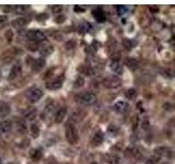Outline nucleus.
Here are the masks:
<instances>
[{"label":"nucleus","mask_w":175,"mask_h":164,"mask_svg":"<svg viewBox=\"0 0 175 164\" xmlns=\"http://www.w3.org/2000/svg\"><path fill=\"white\" fill-rule=\"evenodd\" d=\"M76 100H77V102L81 103L83 105H93L96 102V95L93 92L84 91V92H81L76 95Z\"/></svg>","instance_id":"obj_1"},{"label":"nucleus","mask_w":175,"mask_h":164,"mask_svg":"<svg viewBox=\"0 0 175 164\" xmlns=\"http://www.w3.org/2000/svg\"><path fill=\"white\" fill-rule=\"evenodd\" d=\"M66 139L70 144H77L79 141V132L73 124H67L66 126Z\"/></svg>","instance_id":"obj_2"},{"label":"nucleus","mask_w":175,"mask_h":164,"mask_svg":"<svg viewBox=\"0 0 175 164\" xmlns=\"http://www.w3.org/2000/svg\"><path fill=\"white\" fill-rule=\"evenodd\" d=\"M103 86L106 89L115 90V89H118L121 86V80L117 76H109V77H106L103 80Z\"/></svg>","instance_id":"obj_3"},{"label":"nucleus","mask_w":175,"mask_h":164,"mask_svg":"<svg viewBox=\"0 0 175 164\" xmlns=\"http://www.w3.org/2000/svg\"><path fill=\"white\" fill-rule=\"evenodd\" d=\"M25 36L29 38L31 42H35V43H38V42H43L46 40V35L43 32L38 31V30H30L26 32Z\"/></svg>","instance_id":"obj_4"},{"label":"nucleus","mask_w":175,"mask_h":164,"mask_svg":"<svg viewBox=\"0 0 175 164\" xmlns=\"http://www.w3.org/2000/svg\"><path fill=\"white\" fill-rule=\"evenodd\" d=\"M26 96L29 98V101H31L32 103H35L42 98L43 91L41 89H38V88H34V89H32V90H30L28 92Z\"/></svg>","instance_id":"obj_5"},{"label":"nucleus","mask_w":175,"mask_h":164,"mask_svg":"<svg viewBox=\"0 0 175 164\" xmlns=\"http://www.w3.org/2000/svg\"><path fill=\"white\" fill-rule=\"evenodd\" d=\"M22 74V65L20 62H17V64H14L12 66V68L10 70V74H9V77L8 79L10 81H12L14 79L19 78Z\"/></svg>","instance_id":"obj_6"},{"label":"nucleus","mask_w":175,"mask_h":164,"mask_svg":"<svg viewBox=\"0 0 175 164\" xmlns=\"http://www.w3.org/2000/svg\"><path fill=\"white\" fill-rule=\"evenodd\" d=\"M63 78H57L53 80V81H49L48 83H46V88L48 90H58L63 86Z\"/></svg>","instance_id":"obj_7"},{"label":"nucleus","mask_w":175,"mask_h":164,"mask_svg":"<svg viewBox=\"0 0 175 164\" xmlns=\"http://www.w3.org/2000/svg\"><path fill=\"white\" fill-rule=\"evenodd\" d=\"M37 115V111L35 107H30L28 110H25L23 112V117H24L26 120H33Z\"/></svg>","instance_id":"obj_8"},{"label":"nucleus","mask_w":175,"mask_h":164,"mask_svg":"<svg viewBox=\"0 0 175 164\" xmlns=\"http://www.w3.org/2000/svg\"><path fill=\"white\" fill-rule=\"evenodd\" d=\"M66 114H67V107L66 106L60 107L58 111H57L56 115H55V122H56L57 124H60L64 119H65Z\"/></svg>","instance_id":"obj_9"},{"label":"nucleus","mask_w":175,"mask_h":164,"mask_svg":"<svg viewBox=\"0 0 175 164\" xmlns=\"http://www.w3.org/2000/svg\"><path fill=\"white\" fill-rule=\"evenodd\" d=\"M29 23V19L28 18H18L12 21V26L16 29H21L23 26Z\"/></svg>","instance_id":"obj_10"},{"label":"nucleus","mask_w":175,"mask_h":164,"mask_svg":"<svg viewBox=\"0 0 175 164\" xmlns=\"http://www.w3.org/2000/svg\"><path fill=\"white\" fill-rule=\"evenodd\" d=\"M12 129V123L10 120H4L0 123V132L1 134H8Z\"/></svg>","instance_id":"obj_11"},{"label":"nucleus","mask_w":175,"mask_h":164,"mask_svg":"<svg viewBox=\"0 0 175 164\" xmlns=\"http://www.w3.org/2000/svg\"><path fill=\"white\" fill-rule=\"evenodd\" d=\"M154 153L159 156H171L172 151L167 147H159L154 150Z\"/></svg>","instance_id":"obj_12"},{"label":"nucleus","mask_w":175,"mask_h":164,"mask_svg":"<svg viewBox=\"0 0 175 164\" xmlns=\"http://www.w3.org/2000/svg\"><path fill=\"white\" fill-rule=\"evenodd\" d=\"M44 66H45V60L43 58H38L36 60H34L33 65H32V70L35 72H38L44 68Z\"/></svg>","instance_id":"obj_13"},{"label":"nucleus","mask_w":175,"mask_h":164,"mask_svg":"<svg viewBox=\"0 0 175 164\" xmlns=\"http://www.w3.org/2000/svg\"><path fill=\"white\" fill-rule=\"evenodd\" d=\"M29 9H30L29 4H17V6L13 8V11H14V13L22 16V14H25Z\"/></svg>","instance_id":"obj_14"},{"label":"nucleus","mask_w":175,"mask_h":164,"mask_svg":"<svg viewBox=\"0 0 175 164\" xmlns=\"http://www.w3.org/2000/svg\"><path fill=\"white\" fill-rule=\"evenodd\" d=\"M125 65L128 67V68H130V69H137L138 66H139V62H138L137 59H135V58H127L125 62Z\"/></svg>","instance_id":"obj_15"},{"label":"nucleus","mask_w":175,"mask_h":164,"mask_svg":"<svg viewBox=\"0 0 175 164\" xmlns=\"http://www.w3.org/2000/svg\"><path fill=\"white\" fill-rule=\"evenodd\" d=\"M103 139H104V137H103V134H102L101 131H97V132H95V135L93 136V139H92V144H94V146H100V144L103 142Z\"/></svg>","instance_id":"obj_16"},{"label":"nucleus","mask_w":175,"mask_h":164,"mask_svg":"<svg viewBox=\"0 0 175 164\" xmlns=\"http://www.w3.org/2000/svg\"><path fill=\"white\" fill-rule=\"evenodd\" d=\"M10 114V106L7 104H0V118H6Z\"/></svg>","instance_id":"obj_17"},{"label":"nucleus","mask_w":175,"mask_h":164,"mask_svg":"<svg viewBox=\"0 0 175 164\" xmlns=\"http://www.w3.org/2000/svg\"><path fill=\"white\" fill-rule=\"evenodd\" d=\"M105 161H106V163L109 164H119L121 160H119V158L117 156H114V154H106L104 156Z\"/></svg>","instance_id":"obj_18"},{"label":"nucleus","mask_w":175,"mask_h":164,"mask_svg":"<svg viewBox=\"0 0 175 164\" xmlns=\"http://www.w3.org/2000/svg\"><path fill=\"white\" fill-rule=\"evenodd\" d=\"M30 156H31V159L33 161L37 162L42 158V152H41V150H38V149H33V150L30 151Z\"/></svg>","instance_id":"obj_19"},{"label":"nucleus","mask_w":175,"mask_h":164,"mask_svg":"<svg viewBox=\"0 0 175 164\" xmlns=\"http://www.w3.org/2000/svg\"><path fill=\"white\" fill-rule=\"evenodd\" d=\"M111 69H112V71H114V72L117 74H123V66L118 62H112V64H111Z\"/></svg>","instance_id":"obj_20"},{"label":"nucleus","mask_w":175,"mask_h":164,"mask_svg":"<svg viewBox=\"0 0 175 164\" xmlns=\"http://www.w3.org/2000/svg\"><path fill=\"white\" fill-rule=\"evenodd\" d=\"M17 131L22 135H24L26 132V124H25L24 120H18L17 122Z\"/></svg>","instance_id":"obj_21"},{"label":"nucleus","mask_w":175,"mask_h":164,"mask_svg":"<svg viewBox=\"0 0 175 164\" xmlns=\"http://www.w3.org/2000/svg\"><path fill=\"white\" fill-rule=\"evenodd\" d=\"M93 16H94L97 22H104L105 21V14L101 9H97L95 11H93Z\"/></svg>","instance_id":"obj_22"},{"label":"nucleus","mask_w":175,"mask_h":164,"mask_svg":"<svg viewBox=\"0 0 175 164\" xmlns=\"http://www.w3.org/2000/svg\"><path fill=\"white\" fill-rule=\"evenodd\" d=\"M114 107H115V110H116L117 112H124L127 108V104H126V102H124V101H118V102L115 103V105H114Z\"/></svg>","instance_id":"obj_23"},{"label":"nucleus","mask_w":175,"mask_h":164,"mask_svg":"<svg viewBox=\"0 0 175 164\" xmlns=\"http://www.w3.org/2000/svg\"><path fill=\"white\" fill-rule=\"evenodd\" d=\"M53 52H54V47L48 45V46H46V47H44V48L41 50V56H42V57H47V56H49Z\"/></svg>","instance_id":"obj_24"},{"label":"nucleus","mask_w":175,"mask_h":164,"mask_svg":"<svg viewBox=\"0 0 175 164\" xmlns=\"http://www.w3.org/2000/svg\"><path fill=\"white\" fill-rule=\"evenodd\" d=\"M31 135L34 139H36L38 136H40V127L36 124H32L31 125Z\"/></svg>","instance_id":"obj_25"},{"label":"nucleus","mask_w":175,"mask_h":164,"mask_svg":"<svg viewBox=\"0 0 175 164\" xmlns=\"http://www.w3.org/2000/svg\"><path fill=\"white\" fill-rule=\"evenodd\" d=\"M84 117V113L83 112H81L79 110V112L76 111L75 113H73V115H72V119L75 120V122H79V120H81V119Z\"/></svg>","instance_id":"obj_26"},{"label":"nucleus","mask_w":175,"mask_h":164,"mask_svg":"<svg viewBox=\"0 0 175 164\" xmlns=\"http://www.w3.org/2000/svg\"><path fill=\"white\" fill-rule=\"evenodd\" d=\"M126 96H127L128 100H135L136 96H137V92H136L135 89H129L126 92Z\"/></svg>","instance_id":"obj_27"},{"label":"nucleus","mask_w":175,"mask_h":164,"mask_svg":"<svg viewBox=\"0 0 175 164\" xmlns=\"http://www.w3.org/2000/svg\"><path fill=\"white\" fill-rule=\"evenodd\" d=\"M131 124H133V130H136V129L139 127V125H140V119L138 117V115H135L133 118H131Z\"/></svg>","instance_id":"obj_28"},{"label":"nucleus","mask_w":175,"mask_h":164,"mask_svg":"<svg viewBox=\"0 0 175 164\" xmlns=\"http://www.w3.org/2000/svg\"><path fill=\"white\" fill-rule=\"evenodd\" d=\"M38 48H40L38 43L31 42V43H29V44H28V49H29V50H31V52H36V50H38Z\"/></svg>","instance_id":"obj_29"},{"label":"nucleus","mask_w":175,"mask_h":164,"mask_svg":"<svg viewBox=\"0 0 175 164\" xmlns=\"http://www.w3.org/2000/svg\"><path fill=\"white\" fill-rule=\"evenodd\" d=\"M75 88H81V86H84V79L83 77H78V78L76 79L75 81Z\"/></svg>","instance_id":"obj_30"},{"label":"nucleus","mask_w":175,"mask_h":164,"mask_svg":"<svg viewBox=\"0 0 175 164\" xmlns=\"http://www.w3.org/2000/svg\"><path fill=\"white\" fill-rule=\"evenodd\" d=\"M4 35H6V40L8 43H11L13 41V32L11 30H8V31H6L4 33Z\"/></svg>","instance_id":"obj_31"},{"label":"nucleus","mask_w":175,"mask_h":164,"mask_svg":"<svg viewBox=\"0 0 175 164\" xmlns=\"http://www.w3.org/2000/svg\"><path fill=\"white\" fill-rule=\"evenodd\" d=\"M63 9L64 7L61 4H54V6L52 7V11H53V13H60L63 11Z\"/></svg>","instance_id":"obj_32"},{"label":"nucleus","mask_w":175,"mask_h":164,"mask_svg":"<svg viewBox=\"0 0 175 164\" xmlns=\"http://www.w3.org/2000/svg\"><path fill=\"white\" fill-rule=\"evenodd\" d=\"M49 18V16L47 14V13H40L36 16V20L40 21V22H44L45 20H47Z\"/></svg>","instance_id":"obj_33"},{"label":"nucleus","mask_w":175,"mask_h":164,"mask_svg":"<svg viewBox=\"0 0 175 164\" xmlns=\"http://www.w3.org/2000/svg\"><path fill=\"white\" fill-rule=\"evenodd\" d=\"M111 58H112L113 62H119V59H121V53H114Z\"/></svg>","instance_id":"obj_34"},{"label":"nucleus","mask_w":175,"mask_h":164,"mask_svg":"<svg viewBox=\"0 0 175 164\" xmlns=\"http://www.w3.org/2000/svg\"><path fill=\"white\" fill-rule=\"evenodd\" d=\"M65 20H66V16H64V14H60V16H58L55 19V21H56L57 23H63V22H65Z\"/></svg>","instance_id":"obj_35"},{"label":"nucleus","mask_w":175,"mask_h":164,"mask_svg":"<svg viewBox=\"0 0 175 164\" xmlns=\"http://www.w3.org/2000/svg\"><path fill=\"white\" fill-rule=\"evenodd\" d=\"M75 46H76V43H75V41H70V42H68L66 44V47L68 49H70V48H75Z\"/></svg>","instance_id":"obj_36"},{"label":"nucleus","mask_w":175,"mask_h":164,"mask_svg":"<svg viewBox=\"0 0 175 164\" xmlns=\"http://www.w3.org/2000/svg\"><path fill=\"white\" fill-rule=\"evenodd\" d=\"M163 108H164L165 111H172V110H173V105L170 104V103H167V104L163 105Z\"/></svg>","instance_id":"obj_37"},{"label":"nucleus","mask_w":175,"mask_h":164,"mask_svg":"<svg viewBox=\"0 0 175 164\" xmlns=\"http://www.w3.org/2000/svg\"><path fill=\"white\" fill-rule=\"evenodd\" d=\"M8 21V16H0V24H4Z\"/></svg>","instance_id":"obj_38"},{"label":"nucleus","mask_w":175,"mask_h":164,"mask_svg":"<svg viewBox=\"0 0 175 164\" xmlns=\"http://www.w3.org/2000/svg\"><path fill=\"white\" fill-rule=\"evenodd\" d=\"M109 132H117V127L115 125H111L109 127Z\"/></svg>","instance_id":"obj_39"},{"label":"nucleus","mask_w":175,"mask_h":164,"mask_svg":"<svg viewBox=\"0 0 175 164\" xmlns=\"http://www.w3.org/2000/svg\"><path fill=\"white\" fill-rule=\"evenodd\" d=\"M124 45L126 46V48H127V49H130V48H131V46H133V44H131L130 42L127 41V40H125V42H124Z\"/></svg>","instance_id":"obj_40"},{"label":"nucleus","mask_w":175,"mask_h":164,"mask_svg":"<svg viewBox=\"0 0 175 164\" xmlns=\"http://www.w3.org/2000/svg\"><path fill=\"white\" fill-rule=\"evenodd\" d=\"M123 12H126V8H125V7H121V6H119V7H118V13H119V14H121Z\"/></svg>","instance_id":"obj_41"},{"label":"nucleus","mask_w":175,"mask_h":164,"mask_svg":"<svg viewBox=\"0 0 175 164\" xmlns=\"http://www.w3.org/2000/svg\"><path fill=\"white\" fill-rule=\"evenodd\" d=\"M155 161H157V159L152 158V159H150V160L148 161V164H155Z\"/></svg>","instance_id":"obj_42"},{"label":"nucleus","mask_w":175,"mask_h":164,"mask_svg":"<svg viewBox=\"0 0 175 164\" xmlns=\"http://www.w3.org/2000/svg\"><path fill=\"white\" fill-rule=\"evenodd\" d=\"M1 77H2V76H1V69H0V80H1Z\"/></svg>","instance_id":"obj_43"},{"label":"nucleus","mask_w":175,"mask_h":164,"mask_svg":"<svg viewBox=\"0 0 175 164\" xmlns=\"http://www.w3.org/2000/svg\"><path fill=\"white\" fill-rule=\"evenodd\" d=\"M8 164H16V163H13V162H9Z\"/></svg>","instance_id":"obj_44"},{"label":"nucleus","mask_w":175,"mask_h":164,"mask_svg":"<svg viewBox=\"0 0 175 164\" xmlns=\"http://www.w3.org/2000/svg\"><path fill=\"white\" fill-rule=\"evenodd\" d=\"M91 164H97V163H96V162H92Z\"/></svg>","instance_id":"obj_45"}]
</instances>
